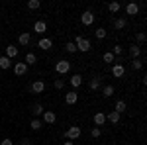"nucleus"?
<instances>
[{
  "instance_id": "obj_20",
  "label": "nucleus",
  "mask_w": 147,
  "mask_h": 145,
  "mask_svg": "<svg viewBox=\"0 0 147 145\" xmlns=\"http://www.w3.org/2000/svg\"><path fill=\"white\" fill-rule=\"evenodd\" d=\"M43 112H45V108H43L41 104H34V108H32V114H34V118H39V116H43Z\"/></svg>"
},
{
  "instance_id": "obj_37",
  "label": "nucleus",
  "mask_w": 147,
  "mask_h": 145,
  "mask_svg": "<svg viewBox=\"0 0 147 145\" xmlns=\"http://www.w3.org/2000/svg\"><path fill=\"white\" fill-rule=\"evenodd\" d=\"M0 145H14V141H12V139H8V137H6V139H2V141H0Z\"/></svg>"
},
{
  "instance_id": "obj_10",
  "label": "nucleus",
  "mask_w": 147,
  "mask_h": 145,
  "mask_svg": "<svg viewBox=\"0 0 147 145\" xmlns=\"http://www.w3.org/2000/svg\"><path fill=\"white\" fill-rule=\"evenodd\" d=\"M28 65H26V63H16V65H14V73H16V75H18V77H24V75H26V73H28Z\"/></svg>"
},
{
  "instance_id": "obj_3",
  "label": "nucleus",
  "mask_w": 147,
  "mask_h": 145,
  "mask_svg": "<svg viewBox=\"0 0 147 145\" xmlns=\"http://www.w3.org/2000/svg\"><path fill=\"white\" fill-rule=\"evenodd\" d=\"M55 71L59 73V75H67L69 71H71V63L65 61V59H61V61H57V63H55Z\"/></svg>"
},
{
  "instance_id": "obj_34",
  "label": "nucleus",
  "mask_w": 147,
  "mask_h": 145,
  "mask_svg": "<svg viewBox=\"0 0 147 145\" xmlns=\"http://www.w3.org/2000/svg\"><path fill=\"white\" fill-rule=\"evenodd\" d=\"M104 61H106V63H114V55H112V51H106V53H104Z\"/></svg>"
},
{
  "instance_id": "obj_18",
  "label": "nucleus",
  "mask_w": 147,
  "mask_h": 145,
  "mask_svg": "<svg viewBox=\"0 0 147 145\" xmlns=\"http://www.w3.org/2000/svg\"><path fill=\"white\" fill-rule=\"evenodd\" d=\"M139 55H141V47L139 45H131L129 47V57L131 59H139Z\"/></svg>"
},
{
  "instance_id": "obj_28",
  "label": "nucleus",
  "mask_w": 147,
  "mask_h": 145,
  "mask_svg": "<svg viewBox=\"0 0 147 145\" xmlns=\"http://www.w3.org/2000/svg\"><path fill=\"white\" fill-rule=\"evenodd\" d=\"M108 10L112 12V14L120 12V2H110V4H108Z\"/></svg>"
},
{
  "instance_id": "obj_16",
  "label": "nucleus",
  "mask_w": 147,
  "mask_h": 145,
  "mask_svg": "<svg viewBox=\"0 0 147 145\" xmlns=\"http://www.w3.org/2000/svg\"><path fill=\"white\" fill-rule=\"evenodd\" d=\"M55 120H57L55 112H49V110H45V112H43V122H45V123H53Z\"/></svg>"
},
{
  "instance_id": "obj_22",
  "label": "nucleus",
  "mask_w": 147,
  "mask_h": 145,
  "mask_svg": "<svg viewBox=\"0 0 147 145\" xmlns=\"http://www.w3.org/2000/svg\"><path fill=\"white\" fill-rule=\"evenodd\" d=\"M106 120H108L110 123H118L120 122V114H118V112H110V114L106 116Z\"/></svg>"
},
{
  "instance_id": "obj_14",
  "label": "nucleus",
  "mask_w": 147,
  "mask_h": 145,
  "mask_svg": "<svg viewBox=\"0 0 147 145\" xmlns=\"http://www.w3.org/2000/svg\"><path fill=\"white\" fill-rule=\"evenodd\" d=\"M69 82H71L73 88H79L80 84H82V77H80V75H73V77L69 78Z\"/></svg>"
},
{
  "instance_id": "obj_38",
  "label": "nucleus",
  "mask_w": 147,
  "mask_h": 145,
  "mask_svg": "<svg viewBox=\"0 0 147 145\" xmlns=\"http://www.w3.org/2000/svg\"><path fill=\"white\" fill-rule=\"evenodd\" d=\"M20 145H32V141H30V139H22V143Z\"/></svg>"
},
{
  "instance_id": "obj_32",
  "label": "nucleus",
  "mask_w": 147,
  "mask_h": 145,
  "mask_svg": "<svg viewBox=\"0 0 147 145\" xmlns=\"http://www.w3.org/2000/svg\"><path fill=\"white\" fill-rule=\"evenodd\" d=\"M55 88L57 90H63V88H65V80H63V78H55Z\"/></svg>"
},
{
  "instance_id": "obj_7",
  "label": "nucleus",
  "mask_w": 147,
  "mask_h": 145,
  "mask_svg": "<svg viewBox=\"0 0 147 145\" xmlns=\"http://www.w3.org/2000/svg\"><path fill=\"white\" fill-rule=\"evenodd\" d=\"M80 22L84 24V26H92V24H94V14H92V12H82V16H80Z\"/></svg>"
},
{
  "instance_id": "obj_26",
  "label": "nucleus",
  "mask_w": 147,
  "mask_h": 145,
  "mask_svg": "<svg viewBox=\"0 0 147 145\" xmlns=\"http://www.w3.org/2000/svg\"><path fill=\"white\" fill-rule=\"evenodd\" d=\"M30 127H32V129H35V132H37V129H41V120H39V118H34V120H32V123H30Z\"/></svg>"
},
{
  "instance_id": "obj_33",
  "label": "nucleus",
  "mask_w": 147,
  "mask_h": 145,
  "mask_svg": "<svg viewBox=\"0 0 147 145\" xmlns=\"http://www.w3.org/2000/svg\"><path fill=\"white\" fill-rule=\"evenodd\" d=\"M122 53H124V47H122V45H116V47L112 49V55L114 57H116V55H122Z\"/></svg>"
},
{
  "instance_id": "obj_29",
  "label": "nucleus",
  "mask_w": 147,
  "mask_h": 145,
  "mask_svg": "<svg viewBox=\"0 0 147 145\" xmlns=\"http://www.w3.org/2000/svg\"><path fill=\"white\" fill-rule=\"evenodd\" d=\"M94 35H96V39H104V37H106V30H104V28H96Z\"/></svg>"
},
{
  "instance_id": "obj_23",
  "label": "nucleus",
  "mask_w": 147,
  "mask_h": 145,
  "mask_svg": "<svg viewBox=\"0 0 147 145\" xmlns=\"http://www.w3.org/2000/svg\"><path fill=\"white\" fill-rule=\"evenodd\" d=\"M114 26H116V30H124L125 26H127V20H125V18H118V20L114 22Z\"/></svg>"
},
{
  "instance_id": "obj_9",
  "label": "nucleus",
  "mask_w": 147,
  "mask_h": 145,
  "mask_svg": "<svg viewBox=\"0 0 147 145\" xmlns=\"http://www.w3.org/2000/svg\"><path fill=\"white\" fill-rule=\"evenodd\" d=\"M34 32H35V34H39V35H43L47 32V24L43 22V20H37V22L34 24Z\"/></svg>"
},
{
  "instance_id": "obj_4",
  "label": "nucleus",
  "mask_w": 147,
  "mask_h": 145,
  "mask_svg": "<svg viewBox=\"0 0 147 145\" xmlns=\"http://www.w3.org/2000/svg\"><path fill=\"white\" fill-rule=\"evenodd\" d=\"M125 73V67L122 65V63H114L112 65V77L114 78H122Z\"/></svg>"
},
{
  "instance_id": "obj_1",
  "label": "nucleus",
  "mask_w": 147,
  "mask_h": 145,
  "mask_svg": "<svg viewBox=\"0 0 147 145\" xmlns=\"http://www.w3.org/2000/svg\"><path fill=\"white\" fill-rule=\"evenodd\" d=\"M73 43L77 45V51H82V53H88V51L92 49V43L86 39V37H80V35L75 37V41H73Z\"/></svg>"
},
{
  "instance_id": "obj_25",
  "label": "nucleus",
  "mask_w": 147,
  "mask_h": 145,
  "mask_svg": "<svg viewBox=\"0 0 147 145\" xmlns=\"http://www.w3.org/2000/svg\"><path fill=\"white\" fill-rule=\"evenodd\" d=\"M65 51H67V53H73V55H75V53H79V51H77V45L73 43V41H69V43L65 45Z\"/></svg>"
},
{
  "instance_id": "obj_12",
  "label": "nucleus",
  "mask_w": 147,
  "mask_h": 145,
  "mask_svg": "<svg viewBox=\"0 0 147 145\" xmlns=\"http://www.w3.org/2000/svg\"><path fill=\"white\" fill-rule=\"evenodd\" d=\"M18 53H20V49H18L16 45H8V47H6V55H4V57L14 59V57H18Z\"/></svg>"
},
{
  "instance_id": "obj_15",
  "label": "nucleus",
  "mask_w": 147,
  "mask_h": 145,
  "mask_svg": "<svg viewBox=\"0 0 147 145\" xmlns=\"http://www.w3.org/2000/svg\"><path fill=\"white\" fill-rule=\"evenodd\" d=\"M92 120H94V125H104V122H106V116H104V112H96Z\"/></svg>"
},
{
  "instance_id": "obj_6",
  "label": "nucleus",
  "mask_w": 147,
  "mask_h": 145,
  "mask_svg": "<svg viewBox=\"0 0 147 145\" xmlns=\"http://www.w3.org/2000/svg\"><path fill=\"white\" fill-rule=\"evenodd\" d=\"M32 92H35V94L45 92V82H43V80H34V82H32Z\"/></svg>"
},
{
  "instance_id": "obj_19",
  "label": "nucleus",
  "mask_w": 147,
  "mask_h": 145,
  "mask_svg": "<svg viewBox=\"0 0 147 145\" xmlns=\"http://www.w3.org/2000/svg\"><path fill=\"white\" fill-rule=\"evenodd\" d=\"M125 108H127V104H125L124 100H118L114 104V112H118L120 116H122V112H125Z\"/></svg>"
},
{
  "instance_id": "obj_31",
  "label": "nucleus",
  "mask_w": 147,
  "mask_h": 145,
  "mask_svg": "<svg viewBox=\"0 0 147 145\" xmlns=\"http://www.w3.org/2000/svg\"><path fill=\"white\" fill-rule=\"evenodd\" d=\"M39 6H41L39 0H30V2H28V8H30V10H37Z\"/></svg>"
},
{
  "instance_id": "obj_39",
  "label": "nucleus",
  "mask_w": 147,
  "mask_h": 145,
  "mask_svg": "<svg viewBox=\"0 0 147 145\" xmlns=\"http://www.w3.org/2000/svg\"><path fill=\"white\" fill-rule=\"evenodd\" d=\"M63 145H75V141H65Z\"/></svg>"
},
{
  "instance_id": "obj_8",
  "label": "nucleus",
  "mask_w": 147,
  "mask_h": 145,
  "mask_svg": "<svg viewBox=\"0 0 147 145\" xmlns=\"http://www.w3.org/2000/svg\"><path fill=\"white\" fill-rule=\"evenodd\" d=\"M37 47H39V49H43V51H49V49L53 47V41H51L49 37H41V39L37 41Z\"/></svg>"
},
{
  "instance_id": "obj_17",
  "label": "nucleus",
  "mask_w": 147,
  "mask_h": 145,
  "mask_svg": "<svg viewBox=\"0 0 147 145\" xmlns=\"http://www.w3.org/2000/svg\"><path fill=\"white\" fill-rule=\"evenodd\" d=\"M30 41H32V37H30L28 32H24V34L18 35V43H20V45H30Z\"/></svg>"
},
{
  "instance_id": "obj_24",
  "label": "nucleus",
  "mask_w": 147,
  "mask_h": 145,
  "mask_svg": "<svg viewBox=\"0 0 147 145\" xmlns=\"http://www.w3.org/2000/svg\"><path fill=\"white\" fill-rule=\"evenodd\" d=\"M10 65H12V63H10L8 57H4V55L0 57V69H10Z\"/></svg>"
},
{
  "instance_id": "obj_13",
  "label": "nucleus",
  "mask_w": 147,
  "mask_h": 145,
  "mask_svg": "<svg viewBox=\"0 0 147 145\" xmlns=\"http://www.w3.org/2000/svg\"><path fill=\"white\" fill-rule=\"evenodd\" d=\"M100 86H102V78L100 77H92L90 82H88V88L90 90H98Z\"/></svg>"
},
{
  "instance_id": "obj_2",
  "label": "nucleus",
  "mask_w": 147,
  "mask_h": 145,
  "mask_svg": "<svg viewBox=\"0 0 147 145\" xmlns=\"http://www.w3.org/2000/svg\"><path fill=\"white\" fill-rule=\"evenodd\" d=\"M80 134H82V129H80L79 125H71L67 132H65V137H67L69 141H75V139H79Z\"/></svg>"
},
{
  "instance_id": "obj_35",
  "label": "nucleus",
  "mask_w": 147,
  "mask_h": 145,
  "mask_svg": "<svg viewBox=\"0 0 147 145\" xmlns=\"http://www.w3.org/2000/svg\"><path fill=\"white\" fill-rule=\"evenodd\" d=\"M100 134H102L100 127H92V129H90V135L94 137V139H98V137H100Z\"/></svg>"
},
{
  "instance_id": "obj_36",
  "label": "nucleus",
  "mask_w": 147,
  "mask_h": 145,
  "mask_svg": "<svg viewBox=\"0 0 147 145\" xmlns=\"http://www.w3.org/2000/svg\"><path fill=\"white\" fill-rule=\"evenodd\" d=\"M145 41H147L145 34H143V32H139V34H137V43H145Z\"/></svg>"
},
{
  "instance_id": "obj_21",
  "label": "nucleus",
  "mask_w": 147,
  "mask_h": 145,
  "mask_svg": "<svg viewBox=\"0 0 147 145\" xmlns=\"http://www.w3.org/2000/svg\"><path fill=\"white\" fill-rule=\"evenodd\" d=\"M24 63H26L28 67H30V65H35V63H37V55H35V53H28V55H26V61H24Z\"/></svg>"
},
{
  "instance_id": "obj_11",
  "label": "nucleus",
  "mask_w": 147,
  "mask_h": 145,
  "mask_svg": "<svg viewBox=\"0 0 147 145\" xmlns=\"http://www.w3.org/2000/svg\"><path fill=\"white\" fill-rule=\"evenodd\" d=\"M137 12H139V4H136V2H129V4L125 6V14H127V16H136Z\"/></svg>"
},
{
  "instance_id": "obj_27",
  "label": "nucleus",
  "mask_w": 147,
  "mask_h": 145,
  "mask_svg": "<svg viewBox=\"0 0 147 145\" xmlns=\"http://www.w3.org/2000/svg\"><path fill=\"white\" fill-rule=\"evenodd\" d=\"M102 92H104V96H106V98H110V96L114 94V86H112V84H106Z\"/></svg>"
},
{
  "instance_id": "obj_30",
  "label": "nucleus",
  "mask_w": 147,
  "mask_h": 145,
  "mask_svg": "<svg viewBox=\"0 0 147 145\" xmlns=\"http://www.w3.org/2000/svg\"><path fill=\"white\" fill-rule=\"evenodd\" d=\"M131 69L134 71H139V69H143V63L139 59H131Z\"/></svg>"
},
{
  "instance_id": "obj_5",
  "label": "nucleus",
  "mask_w": 147,
  "mask_h": 145,
  "mask_svg": "<svg viewBox=\"0 0 147 145\" xmlns=\"http://www.w3.org/2000/svg\"><path fill=\"white\" fill-rule=\"evenodd\" d=\"M65 102H67L69 106L77 104V102H79V92H77V90H71V92H67V94H65Z\"/></svg>"
}]
</instances>
